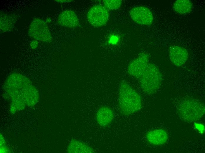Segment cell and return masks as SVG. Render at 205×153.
Listing matches in <instances>:
<instances>
[{"label":"cell","mask_w":205,"mask_h":153,"mask_svg":"<svg viewBox=\"0 0 205 153\" xmlns=\"http://www.w3.org/2000/svg\"><path fill=\"white\" fill-rule=\"evenodd\" d=\"M118 104L121 113L124 115L131 114L138 111L141 107L142 101L140 95L125 81L120 84Z\"/></svg>","instance_id":"1"},{"label":"cell","mask_w":205,"mask_h":153,"mask_svg":"<svg viewBox=\"0 0 205 153\" xmlns=\"http://www.w3.org/2000/svg\"><path fill=\"white\" fill-rule=\"evenodd\" d=\"M139 78L140 86L145 93L150 94L156 92L163 81L162 74L158 67L149 63Z\"/></svg>","instance_id":"2"},{"label":"cell","mask_w":205,"mask_h":153,"mask_svg":"<svg viewBox=\"0 0 205 153\" xmlns=\"http://www.w3.org/2000/svg\"><path fill=\"white\" fill-rule=\"evenodd\" d=\"M178 112L184 120L193 122L201 119L205 114V107L201 102L193 100L187 99L179 105Z\"/></svg>","instance_id":"3"},{"label":"cell","mask_w":205,"mask_h":153,"mask_svg":"<svg viewBox=\"0 0 205 153\" xmlns=\"http://www.w3.org/2000/svg\"><path fill=\"white\" fill-rule=\"evenodd\" d=\"M28 32L30 36L37 40L46 43L52 41V36L48 25L41 19L35 18L32 21Z\"/></svg>","instance_id":"4"},{"label":"cell","mask_w":205,"mask_h":153,"mask_svg":"<svg viewBox=\"0 0 205 153\" xmlns=\"http://www.w3.org/2000/svg\"><path fill=\"white\" fill-rule=\"evenodd\" d=\"M109 13L104 6L96 5L92 7L87 13V17L89 23L95 27L104 25L107 22Z\"/></svg>","instance_id":"5"},{"label":"cell","mask_w":205,"mask_h":153,"mask_svg":"<svg viewBox=\"0 0 205 153\" xmlns=\"http://www.w3.org/2000/svg\"><path fill=\"white\" fill-rule=\"evenodd\" d=\"M149 56L145 52L140 53L130 63L127 69L128 73L131 76L139 78L149 64Z\"/></svg>","instance_id":"6"},{"label":"cell","mask_w":205,"mask_h":153,"mask_svg":"<svg viewBox=\"0 0 205 153\" xmlns=\"http://www.w3.org/2000/svg\"><path fill=\"white\" fill-rule=\"evenodd\" d=\"M130 14L133 20L139 24L149 25L153 21V16L152 12L145 6L133 7L130 11Z\"/></svg>","instance_id":"7"},{"label":"cell","mask_w":205,"mask_h":153,"mask_svg":"<svg viewBox=\"0 0 205 153\" xmlns=\"http://www.w3.org/2000/svg\"><path fill=\"white\" fill-rule=\"evenodd\" d=\"M168 54L171 61L177 67L183 65L189 57L187 50L184 47L177 45L170 46L169 49Z\"/></svg>","instance_id":"8"},{"label":"cell","mask_w":205,"mask_h":153,"mask_svg":"<svg viewBox=\"0 0 205 153\" xmlns=\"http://www.w3.org/2000/svg\"><path fill=\"white\" fill-rule=\"evenodd\" d=\"M57 21L60 25L71 28H76L79 24L78 18L75 13L69 10L61 12L59 15Z\"/></svg>","instance_id":"9"},{"label":"cell","mask_w":205,"mask_h":153,"mask_svg":"<svg viewBox=\"0 0 205 153\" xmlns=\"http://www.w3.org/2000/svg\"><path fill=\"white\" fill-rule=\"evenodd\" d=\"M114 117V113L110 108L103 106L98 110L96 116L97 121L101 126L105 127L112 121Z\"/></svg>","instance_id":"10"},{"label":"cell","mask_w":205,"mask_h":153,"mask_svg":"<svg viewBox=\"0 0 205 153\" xmlns=\"http://www.w3.org/2000/svg\"><path fill=\"white\" fill-rule=\"evenodd\" d=\"M146 138L151 144L160 145L166 143L168 139V135L165 130L157 129L148 132L146 134Z\"/></svg>","instance_id":"11"},{"label":"cell","mask_w":205,"mask_h":153,"mask_svg":"<svg viewBox=\"0 0 205 153\" xmlns=\"http://www.w3.org/2000/svg\"><path fill=\"white\" fill-rule=\"evenodd\" d=\"M68 153H93V149L86 144L80 141L72 139L70 142L67 149Z\"/></svg>","instance_id":"12"},{"label":"cell","mask_w":205,"mask_h":153,"mask_svg":"<svg viewBox=\"0 0 205 153\" xmlns=\"http://www.w3.org/2000/svg\"><path fill=\"white\" fill-rule=\"evenodd\" d=\"M193 7V4L189 0H177L173 4V9L176 12L184 14L190 12Z\"/></svg>","instance_id":"13"},{"label":"cell","mask_w":205,"mask_h":153,"mask_svg":"<svg viewBox=\"0 0 205 153\" xmlns=\"http://www.w3.org/2000/svg\"><path fill=\"white\" fill-rule=\"evenodd\" d=\"M16 19L12 16L1 13L0 29L1 32H7L13 28Z\"/></svg>","instance_id":"14"},{"label":"cell","mask_w":205,"mask_h":153,"mask_svg":"<svg viewBox=\"0 0 205 153\" xmlns=\"http://www.w3.org/2000/svg\"><path fill=\"white\" fill-rule=\"evenodd\" d=\"M104 6L110 10H116L121 6L122 1L120 0H104L103 1Z\"/></svg>","instance_id":"15"},{"label":"cell","mask_w":205,"mask_h":153,"mask_svg":"<svg viewBox=\"0 0 205 153\" xmlns=\"http://www.w3.org/2000/svg\"><path fill=\"white\" fill-rule=\"evenodd\" d=\"M38 44L39 42L36 39L34 40L31 42L30 46L32 49H35L37 48Z\"/></svg>","instance_id":"16"},{"label":"cell","mask_w":205,"mask_h":153,"mask_svg":"<svg viewBox=\"0 0 205 153\" xmlns=\"http://www.w3.org/2000/svg\"><path fill=\"white\" fill-rule=\"evenodd\" d=\"M56 1L59 2H65L71 1L70 0H56Z\"/></svg>","instance_id":"17"}]
</instances>
